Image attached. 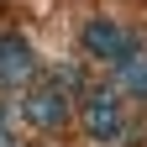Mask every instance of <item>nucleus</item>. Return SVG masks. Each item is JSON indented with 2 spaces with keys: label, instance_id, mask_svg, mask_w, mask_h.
<instances>
[{
  "label": "nucleus",
  "instance_id": "nucleus-1",
  "mask_svg": "<svg viewBox=\"0 0 147 147\" xmlns=\"http://www.w3.org/2000/svg\"><path fill=\"white\" fill-rule=\"evenodd\" d=\"M79 126H84L95 142H105V147L126 142V131H131V121H126V100H121L110 84L84 89V95H79Z\"/></svg>",
  "mask_w": 147,
  "mask_h": 147
},
{
  "label": "nucleus",
  "instance_id": "nucleus-2",
  "mask_svg": "<svg viewBox=\"0 0 147 147\" xmlns=\"http://www.w3.org/2000/svg\"><path fill=\"white\" fill-rule=\"evenodd\" d=\"M68 116H74V100H68L53 79H32V84L21 89V121H26V126H37V131H58Z\"/></svg>",
  "mask_w": 147,
  "mask_h": 147
},
{
  "label": "nucleus",
  "instance_id": "nucleus-3",
  "mask_svg": "<svg viewBox=\"0 0 147 147\" xmlns=\"http://www.w3.org/2000/svg\"><path fill=\"white\" fill-rule=\"evenodd\" d=\"M79 42H84L89 58L121 63L126 53H137V32H126L121 21H84V26H79Z\"/></svg>",
  "mask_w": 147,
  "mask_h": 147
},
{
  "label": "nucleus",
  "instance_id": "nucleus-4",
  "mask_svg": "<svg viewBox=\"0 0 147 147\" xmlns=\"http://www.w3.org/2000/svg\"><path fill=\"white\" fill-rule=\"evenodd\" d=\"M37 79V53L21 32H0V89H26Z\"/></svg>",
  "mask_w": 147,
  "mask_h": 147
},
{
  "label": "nucleus",
  "instance_id": "nucleus-5",
  "mask_svg": "<svg viewBox=\"0 0 147 147\" xmlns=\"http://www.w3.org/2000/svg\"><path fill=\"white\" fill-rule=\"evenodd\" d=\"M116 74H110V89L116 95H131V100H147V53H126L121 63H110Z\"/></svg>",
  "mask_w": 147,
  "mask_h": 147
},
{
  "label": "nucleus",
  "instance_id": "nucleus-6",
  "mask_svg": "<svg viewBox=\"0 0 147 147\" xmlns=\"http://www.w3.org/2000/svg\"><path fill=\"white\" fill-rule=\"evenodd\" d=\"M0 147H21V142H16V131H11V116H5V105H0Z\"/></svg>",
  "mask_w": 147,
  "mask_h": 147
}]
</instances>
